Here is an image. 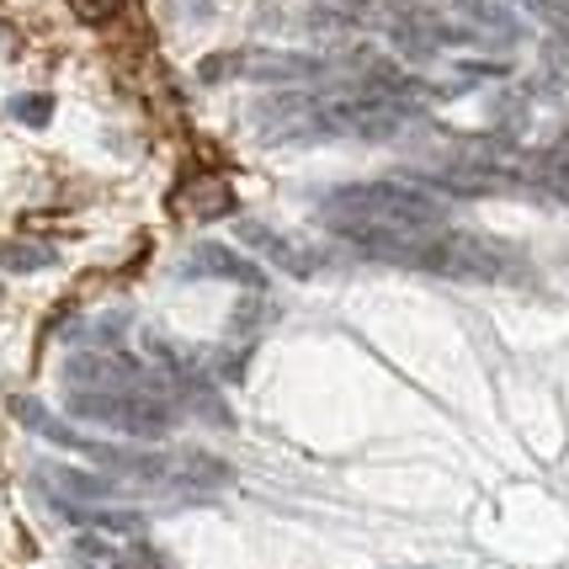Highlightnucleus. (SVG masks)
<instances>
[{"instance_id":"f257e3e1","label":"nucleus","mask_w":569,"mask_h":569,"mask_svg":"<svg viewBox=\"0 0 569 569\" xmlns=\"http://www.w3.org/2000/svg\"><path fill=\"white\" fill-rule=\"evenodd\" d=\"M330 223H372V229H442L447 208L421 187H399V181H357L336 187L320 202Z\"/></svg>"},{"instance_id":"f03ea898","label":"nucleus","mask_w":569,"mask_h":569,"mask_svg":"<svg viewBox=\"0 0 569 569\" xmlns=\"http://www.w3.org/2000/svg\"><path fill=\"white\" fill-rule=\"evenodd\" d=\"M43 490L53 496V506H112L118 485L107 473H86V469H64V463H43L38 469Z\"/></svg>"},{"instance_id":"7ed1b4c3","label":"nucleus","mask_w":569,"mask_h":569,"mask_svg":"<svg viewBox=\"0 0 569 569\" xmlns=\"http://www.w3.org/2000/svg\"><path fill=\"white\" fill-rule=\"evenodd\" d=\"M181 277H219V282H246V288H261L267 272L246 261V256H234L229 246H192L181 256Z\"/></svg>"},{"instance_id":"20e7f679","label":"nucleus","mask_w":569,"mask_h":569,"mask_svg":"<svg viewBox=\"0 0 569 569\" xmlns=\"http://www.w3.org/2000/svg\"><path fill=\"white\" fill-rule=\"evenodd\" d=\"M240 234H246L250 246L261 250L267 261H277V272H293V277H315L325 267V256L315 246H298L288 234H272L267 223H240Z\"/></svg>"},{"instance_id":"39448f33","label":"nucleus","mask_w":569,"mask_h":569,"mask_svg":"<svg viewBox=\"0 0 569 569\" xmlns=\"http://www.w3.org/2000/svg\"><path fill=\"white\" fill-rule=\"evenodd\" d=\"M229 479H234V469L213 452H171L166 458V485H181V490H219Z\"/></svg>"},{"instance_id":"423d86ee","label":"nucleus","mask_w":569,"mask_h":569,"mask_svg":"<svg viewBox=\"0 0 569 569\" xmlns=\"http://www.w3.org/2000/svg\"><path fill=\"white\" fill-rule=\"evenodd\" d=\"M330 70L325 59H303V53H256L246 59V74L256 80H320Z\"/></svg>"},{"instance_id":"0eeeda50","label":"nucleus","mask_w":569,"mask_h":569,"mask_svg":"<svg viewBox=\"0 0 569 569\" xmlns=\"http://www.w3.org/2000/svg\"><path fill=\"white\" fill-rule=\"evenodd\" d=\"M74 527H91V532H112V538H128V532H139L144 517L139 511H128V506H59Z\"/></svg>"},{"instance_id":"6e6552de","label":"nucleus","mask_w":569,"mask_h":569,"mask_svg":"<svg viewBox=\"0 0 569 569\" xmlns=\"http://www.w3.org/2000/svg\"><path fill=\"white\" fill-rule=\"evenodd\" d=\"M59 261L53 246H38V240H0V267L6 272H49Z\"/></svg>"},{"instance_id":"1a4fd4ad","label":"nucleus","mask_w":569,"mask_h":569,"mask_svg":"<svg viewBox=\"0 0 569 569\" xmlns=\"http://www.w3.org/2000/svg\"><path fill=\"white\" fill-rule=\"evenodd\" d=\"M17 123H27V128H49V118H53V97L49 91H27V97H11V107H6Z\"/></svg>"},{"instance_id":"9d476101","label":"nucleus","mask_w":569,"mask_h":569,"mask_svg":"<svg viewBox=\"0 0 569 569\" xmlns=\"http://www.w3.org/2000/svg\"><path fill=\"white\" fill-rule=\"evenodd\" d=\"M521 6H527L543 27H553V32H565L569 38V0H521Z\"/></svg>"},{"instance_id":"9b49d317","label":"nucleus","mask_w":569,"mask_h":569,"mask_svg":"<svg viewBox=\"0 0 569 569\" xmlns=\"http://www.w3.org/2000/svg\"><path fill=\"white\" fill-rule=\"evenodd\" d=\"M70 11L80 17V22H112L118 11H123V0H70Z\"/></svg>"},{"instance_id":"f8f14e48","label":"nucleus","mask_w":569,"mask_h":569,"mask_svg":"<svg viewBox=\"0 0 569 569\" xmlns=\"http://www.w3.org/2000/svg\"><path fill=\"white\" fill-rule=\"evenodd\" d=\"M192 213H198V219H219V213H234V198H229L223 187H208V192H198V198H192Z\"/></svg>"},{"instance_id":"ddd939ff","label":"nucleus","mask_w":569,"mask_h":569,"mask_svg":"<svg viewBox=\"0 0 569 569\" xmlns=\"http://www.w3.org/2000/svg\"><path fill=\"white\" fill-rule=\"evenodd\" d=\"M11 416L22 426H32V431H43V421H49V410H43L38 399H11Z\"/></svg>"}]
</instances>
